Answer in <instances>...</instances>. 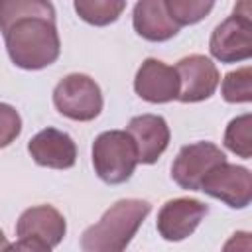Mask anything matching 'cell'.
Returning a JSON list of instances; mask_svg holds the SVG:
<instances>
[{
  "label": "cell",
  "instance_id": "cell-8",
  "mask_svg": "<svg viewBox=\"0 0 252 252\" xmlns=\"http://www.w3.org/2000/svg\"><path fill=\"white\" fill-rule=\"evenodd\" d=\"M179 79L177 100L181 102H201L215 94L220 75L217 65L205 55H187L173 67Z\"/></svg>",
  "mask_w": 252,
  "mask_h": 252
},
{
  "label": "cell",
  "instance_id": "cell-6",
  "mask_svg": "<svg viewBox=\"0 0 252 252\" xmlns=\"http://www.w3.org/2000/svg\"><path fill=\"white\" fill-rule=\"evenodd\" d=\"M224 161V152L213 142L187 144L179 150L177 158L171 163V177L181 189L199 191L207 173Z\"/></svg>",
  "mask_w": 252,
  "mask_h": 252
},
{
  "label": "cell",
  "instance_id": "cell-14",
  "mask_svg": "<svg viewBox=\"0 0 252 252\" xmlns=\"http://www.w3.org/2000/svg\"><path fill=\"white\" fill-rule=\"evenodd\" d=\"M132 26L136 33L148 41H167L177 35L179 26L171 20L165 0H140L132 12Z\"/></svg>",
  "mask_w": 252,
  "mask_h": 252
},
{
  "label": "cell",
  "instance_id": "cell-12",
  "mask_svg": "<svg viewBox=\"0 0 252 252\" xmlns=\"http://www.w3.org/2000/svg\"><path fill=\"white\" fill-rule=\"evenodd\" d=\"M28 152L37 165L51 169H69L77 161V146L67 132L45 128L28 142Z\"/></svg>",
  "mask_w": 252,
  "mask_h": 252
},
{
  "label": "cell",
  "instance_id": "cell-16",
  "mask_svg": "<svg viewBox=\"0 0 252 252\" xmlns=\"http://www.w3.org/2000/svg\"><path fill=\"white\" fill-rule=\"evenodd\" d=\"M224 146L238 158H252V116L242 114L228 122L224 130Z\"/></svg>",
  "mask_w": 252,
  "mask_h": 252
},
{
  "label": "cell",
  "instance_id": "cell-7",
  "mask_svg": "<svg viewBox=\"0 0 252 252\" xmlns=\"http://www.w3.org/2000/svg\"><path fill=\"white\" fill-rule=\"evenodd\" d=\"M199 191L222 201L230 209H244L252 199L250 169L224 161L207 173Z\"/></svg>",
  "mask_w": 252,
  "mask_h": 252
},
{
  "label": "cell",
  "instance_id": "cell-22",
  "mask_svg": "<svg viewBox=\"0 0 252 252\" xmlns=\"http://www.w3.org/2000/svg\"><path fill=\"white\" fill-rule=\"evenodd\" d=\"M8 244H10V242H8V238H6V236H4V232L0 230V252H4V248H6Z\"/></svg>",
  "mask_w": 252,
  "mask_h": 252
},
{
  "label": "cell",
  "instance_id": "cell-15",
  "mask_svg": "<svg viewBox=\"0 0 252 252\" xmlns=\"http://www.w3.org/2000/svg\"><path fill=\"white\" fill-rule=\"evenodd\" d=\"M124 0H77L75 12L81 20L91 26H108L120 18L124 12Z\"/></svg>",
  "mask_w": 252,
  "mask_h": 252
},
{
  "label": "cell",
  "instance_id": "cell-9",
  "mask_svg": "<svg viewBox=\"0 0 252 252\" xmlns=\"http://www.w3.org/2000/svg\"><path fill=\"white\" fill-rule=\"evenodd\" d=\"M209 207L199 199H189V197L171 199L159 209L156 226L163 240L179 242L195 232V228L199 226V222L205 219Z\"/></svg>",
  "mask_w": 252,
  "mask_h": 252
},
{
  "label": "cell",
  "instance_id": "cell-4",
  "mask_svg": "<svg viewBox=\"0 0 252 252\" xmlns=\"http://www.w3.org/2000/svg\"><path fill=\"white\" fill-rule=\"evenodd\" d=\"M252 12L250 2L234 6L232 16L220 22L209 39V51L220 63L246 61L252 55Z\"/></svg>",
  "mask_w": 252,
  "mask_h": 252
},
{
  "label": "cell",
  "instance_id": "cell-17",
  "mask_svg": "<svg viewBox=\"0 0 252 252\" xmlns=\"http://www.w3.org/2000/svg\"><path fill=\"white\" fill-rule=\"evenodd\" d=\"M165 8L171 20L181 28V26H191V24L201 22L215 8V2L211 0H165Z\"/></svg>",
  "mask_w": 252,
  "mask_h": 252
},
{
  "label": "cell",
  "instance_id": "cell-19",
  "mask_svg": "<svg viewBox=\"0 0 252 252\" xmlns=\"http://www.w3.org/2000/svg\"><path fill=\"white\" fill-rule=\"evenodd\" d=\"M22 132V118L12 104L0 102V148L10 146Z\"/></svg>",
  "mask_w": 252,
  "mask_h": 252
},
{
  "label": "cell",
  "instance_id": "cell-10",
  "mask_svg": "<svg viewBox=\"0 0 252 252\" xmlns=\"http://www.w3.org/2000/svg\"><path fill=\"white\" fill-rule=\"evenodd\" d=\"M128 136L132 138L138 154V163H156L158 158L169 146V126L163 116L158 114H140L134 116L126 126Z\"/></svg>",
  "mask_w": 252,
  "mask_h": 252
},
{
  "label": "cell",
  "instance_id": "cell-3",
  "mask_svg": "<svg viewBox=\"0 0 252 252\" xmlns=\"http://www.w3.org/2000/svg\"><path fill=\"white\" fill-rule=\"evenodd\" d=\"M138 165V154L126 130H106L93 142L94 173L108 185L128 181Z\"/></svg>",
  "mask_w": 252,
  "mask_h": 252
},
{
  "label": "cell",
  "instance_id": "cell-1",
  "mask_svg": "<svg viewBox=\"0 0 252 252\" xmlns=\"http://www.w3.org/2000/svg\"><path fill=\"white\" fill-rule=\"evenodd\" d=\"M0 32L12 63L37 71L57 61L61 51L55 8L45 0H0Z\"/></svg>",
  "mask_w": 252,
  "mask_h": 252
},
{
  "label": "cell",
  "instance_id": "cell-5",
  "mask_svg": "<svg viewBox=\"0 0 252 252\" xmlns=\"http://www.w3.org/2000/svg\"><path fill=\"white\" fill-rule=\"evenodd\" d=\"M53 104L59 114L77 122H89L94 120L102 110V93L89 75L71 73L55 85Z\"/></svg>",
  "mask_w": 252,
  "mask_h": 252
},
{
  "label": "cell",
  "instance_id": "cell-11",
  "mask_svg": "<svg viewBox=\"0 0 252 252\" xmlns=\"http://www.w3.org/2000/svg\"><path fill=\"white\" fill-rule=\"evenodd\" d=\"M134 91L140 98L154 102V104H161V102H169L177 98L179 93V79L173 67L165 65L159 59L148 57L134 79Z\"/></svg>",
  "mask_w": 252,
  "mask_h": 252
},
{
  "label": "cell",
  "instance_id": "cell-21",
  "mask_svg": "<svg viewBox=\"0 0 252 252\" xmlns=\"http://www.w3.org/2000/svg\"><path fill=\"white\" fill-rule=\"evenodd\" d=\"M4 252H51V248L35 238H18L14 244H8Z\"/></svg>",
  "mask_w": 252,
  "mask_h": 252
},
{
  "label": "cell",
  "instance_id": "cell-2",
  "mask_svg": "<svg viewBox=\"0 0 252 252\" xmlns=\"http://www.w3.org/2000/svg\"><path fill=\"white\" fill-rule=\"evenodd\" d=\"M150 203L142 199H120L104 211L98 222L81 236L83 252H126L144 219L150 215Z\"/></svg>",
  "mask_w": 252,
  "mask_h": 252
},
{
  "label": "cell",
  "instance_id": "cell-13",
  "mask_svg": "<svg viewBox=\"0 0 252 252\" xmlns=\"http://www.w3.org/2000/svg\"><path fill=\"white\" fill-rule=\"evenodd\" d=\"M67 232V222L63 215L51 205H37L26 209L18 222L16 234L20 238H35L49 248L57 246Z\"/></svg>",
  "mask_w": 252,
  "mask_h": 252
},
{
  "label": "cell",
  "instance_id": "cell-20",
  "mask_svg": "<svg viewBox=\"0 0 252 252\" xmlns=\"http://www.w3.org/2000/svg\"><path fill=\"white\" fill-rule=\"evenodd\" d=\"M222 252H252V238L250 232L240 230L234 232L222 246Z\"/></svg>",
  "mask_w": 252,
  "mask_h": 252
},
{
  "label": "cell",
  "instance_id": "cell-18",
  "mask_svg": "<svg viewBox=\"0 0 252 252\" xmlns=\"http://www.w3.org/2000/svg\"><path fill=\"white\" fill-rule=\"evenodd\" d=\"M222 98L226 102H250L252 100V69L246 65L242 69L230 71L222 79Z\"/></svg>",
  "mask_w": 252,
  "mask_h": 252
}]
</instances>
